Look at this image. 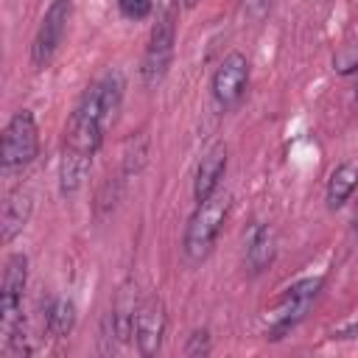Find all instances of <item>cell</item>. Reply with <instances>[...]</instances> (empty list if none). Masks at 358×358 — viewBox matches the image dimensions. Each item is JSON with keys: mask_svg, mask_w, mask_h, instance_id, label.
Listing matches in <instances>:
<instances>
[{"mask_svg": "<svg viewBox=\"0 0 358 358\" xmlns=\"http://www.w3.org/2000/svg\"><path fill=\"white\" fill-rule=\"evenodd\" d=\"M229 215V193H215L207 201H199L193 215L187 218L185 235H182V255L190 266H199L213 252L224 221Z\"/></svg>", "mask_w": 358, "mask_h": 358, "instance_id": "cell-2", "label": "cell"}, {"mask_svg": "<svg viewBox=\"0 0 358 358\" xmlns=\"http://www.w3.org/2000/svg\"><path fill=\"white\" fill-rule=\"evenodd\" d=\"M67 22H70V0H53L36 28V36L31 42V64L34 67H48L53 62V56L59 53L64 34H67Z\"/></svg>", "mask_w": 358, "mask_h": 358, "instance_id": "cell-7", "label": "cell"}, {"mask_svg": "<svg viewBox=\"0 0 358 358\" xmlns=\"http://www.w3.org/2000/svg\"><path fill=\"white\" fill-rule=\"evenodd\" d=\"M28 285V257L22 252L8 255L0 285V347L6 350L11 338L22 330V296Z\"/></svg>", "mask_w": 358, "mask_h": 358, "instance_id": "cell-4", "label": "cell"}, {"mask_svg": "<svg viewBox=\"0 0 358 358\" xmlns=\"http://www.w3.org/2000/svg\"><path fill=\"white\" fill-rule=\"evenodd\" d=\"M137 299H134V291L131 285H123L115 305H112V313H109V330L112 336L120 341V344H129L131 336H134V316H137Z\"/></svg>", "mask_w": 358, "mask_h": 358, "instance_id": "cell-13", "label": "cell"}, {"mask_svg": "<svg viewBox=\"0 0 358 358\" xmlns=\"http://www.w3.org/2000/svg\"><path fill=\"white\" fill-rule=\"evenodd\" d=\"M176 17H179L176 0H168L157 14V22L151 28L143 64H140V76L145 87H157L168 76V67L173 62V45H176Z\"/></svg>", "mask_w": 358, "mask_h": 358, "instance_id": "cell-3", "label": "cell"}, {"mask_svg": "<svg viewBox=\"0 0 358 358\" xmlns=\"http://www.w3.org/2000/svg\"><path fill=\"white\" fill-rule=\"evenodd\" d=\"M117 8L129 20H145L151 14V0H117Z\"/></svg>", "mask_w": 358, "mask_h": 358, "instance_id": "cell-19", "label": "cell"}, {"mask_svg": "<svg viewBox=\"0 0 358 358\" xmlns=\"http://www.w3.org/2000/svg\"><path fill=\"white\" fill-rule=\"evenodd\" d=\"M358 187V165L355 162H344L338 165L333 173H330V182H327V207L330 210H338Z\"/></svg>", "mask_w": 358, "mask_h": 358, "instance_id": "cell-14", "label": "cell"}, {"mask_svg": "<svg viewBox=\"0 0 358 358\" xmlns=\"http://www.w3.org/2000/svg\"><path fill=\"white\" fill-rule=\"evenodd\" d=\"M213 350V338H210V330L207 327H199L190 333L187 344H185V355L187 358H201V355H210Z\"/></svg>", "mask_w": 358, "mask_h": 358, "instance_id": "cell-17", "label": "cell"}, {"mask_svg": "<svg viewBox=\"0 0 358 358\" xmlns=\"http://www.w3.org/2000/svg\"><path fill=\"white\" fill-rule=\"evenodd\" d=\"M241 6H243V14L257 22V20H263V17L268 14L271 0H241Z\"/></svg>", "mask_w": 358, "mask_h": 358, "instance_id": "cell-20", "label": "cell"}, {"mask_svg": "<svg viewBox=\"0 0 358 358\" xmlns=\"http://www.w3.org/2000/svg\"><path fill=\"white\" fill-rule=\"evenodd\" d=\"M31 213H34V196L28 190H11L3 201V218H0V241L3 243H11L22 229L25 224L31 221Z\"/></svg>", "mask_w": 358, "mask_h": 358, "instance_id": "cell-11", "label": "cell"}, {"mask_svg": "<svg viewBox=\"0 0 358 358\" xmlns=\"http://www.w3.org/2000/svg\"><path fill=\"white\" fill-rule=\"evenodd\" d=\"M196 3H199V0H182V6H185V8H193Z\"/></svg>", "mask_w": 358, "mask_h": 358, "instance_id": "cell-21", "label": "cell"}, {"mask_svg": "<svg viewBox=\"0 0 358 358\" xmlns=\"http://www.w3.org/2000/svg\"><path fill=\"white\" fill-rule=\"evenodd\" d=\"M274 260V232L268 224L255 221L246 232V266L252 274H260Z\"/></svg>", "mask_w": 358, "mask_h": 358, "instance_id": "cell-12", "label": "cell"}, {"mask_svg": "<svg viewBox=\"0 0 358 358\" xmlns=\"http://www.w3.org/2000/svg\"><path fill=\"white\" fill-rule=\"evenodd\" d=\"M73 324H76V305H73V299L56 296L48 305V313H45V330H48V336L64 338V336H70Z\"/></svg>", "mask_w": 358, "mask_h": 358, "instance_id": "cell-15", "label": "cell"}, {"mask_svg": "<svg viewBox=\"0 0 358 358\" xmlns=\"http://www.w3.org/2000/svg\"><path fill=\"white\" fill-rule=\"evenodd\" d=\"M246 87H249V62L243 53L232 50L218 62V67L210 78L213 98L221 109H232L246 95Z\"/></svg>", "mask_w": 358, "mask_h": 358, "instance_id": "cell-8", "label": "cell"}, {"mask_svg": "<svg viewBox=\"0 0 358 358\" xmlns=\"http://www.w3.org/2000/svg\"><path fill=\"white\" fill-rule=\"evenodd\" d=\"M145 157H148V134L145 131H137L123 145V176L140 173L143 165H145Z\"/></svg>", "mask_w": 358, "mask_h": 358, "instance_id": "cell-16", "label": "cell"}, {"mask_svg": "<svg viewBox=\"0 0 358 358\" xmlns=\"http://www.w3.org/2000/svg\"><path fill=\"white\" fill-rule=\"evenodd\" d=\"M355 101H358V87H355Z\"/></svg>", "mask_w": 358, "mask_h": 358, "instance_id": "cell-23", "label": "cell"}, {"mask_svg": "<svg viewBox=\"0 0 358 358\" xmlns=\"http://www.w3.org/2000/svg\"><path fill=\"white\" fill-rule=\"evenodd\" d=\"M168 327V313L159 296H148L137 305V316H134V341H137V352L151 358L159 352L162 347V336Z\"/></svg>", "mask_w": 358, "mask_h": 358, "instance_id": "cell-9", "label": "cell"}, {"mask_svg": "<svg viewBox=\"0 0 358 358\" xmlns=\"http://www.w3.org/2000/svg\"><path fill=\"white\" fill-rule=\"evenodd\" d=\"M355 229H358V210H355Z\"/></svg>", "mask_w": 358, "mask_h": 358, "instance_id": "cell-22", "label": "cell"}, {"mask_svg": "<svg viewBox=\"0 0 358 358\" xmlns=\"http://www.w3.org/2000/svg\"><path fill=\"white\" fill-rule=\"evenodd\" d=\"M126 92V78L120 70L103 73L84 95L67 117L64 140H62V162H59V190L62 196H76L87 182L92 157L103 145L106 131L112 129Z\"/></svg>", "mask_w": 358, "mask_h": 358, "instance_id": "cell-1", "label": "cell"}, {"mask_svg": "<svg viewBox=\"0 0 358 358\" xmlns=\"http://www.w3.org/2000/svg\"><path fill=\"white\" fill-rule=\"evenodd\" d=\"M224 173H227V145L224 143H213L201 154V159L196 165V179H193V199H196V204L207 201L210 196L218 193V185H221Z\"/></svg>", "mask_w": 358, "mask_h": 358, "instance_id": "cell-10", "label": "cell"}, {"mask_svg": "<svg viewBox=\"0 0 358 358\" xmlns=\"http://www.w3.org/2000/svg\"><path fill=\"white\" fill-rule=\"evenodd\" d=\"M39 154V129L31 109H20L11 115V120L3 129V145H0V165L6 173L20 171L31 165Z\"/></svg>", "mask_w": 358, "mask_h": 358, "instance_id": "cell-6", "label": "cell"}, {"mask_svg": "<svg viewBox=\"0 0 358 358\" xmlns=\"http://www.w3.org/2000/svg\"><path fill=\"white\" fill-rule=\"evenodd\" d=\"M333 67H336V73H341V76L355 73V70H358V42L341 45V50L333 56Z\"/></svg>", "mask_w": 358, "mask_h": 358, "instance_id": "cell-18", "label": "cell"}, {"mask_svg": "<svg viewBox=\"0 0 358 358\" xmlns=\"http://www.w3.org/2000/svg\"><path fill=\"white\" fill-rule=\"evenodd\" d=\"M322 285L324 280L322 277H305V280H296L294 285H288L268 319V327H266V338L268 341H280L282 336H288L310 310V305L316 302V296L322 294Z\"/></svg>", "mask_w": 358, "mask_h": 358, "instance_id": "cell-5", "label": "cell"}]
</instances>
